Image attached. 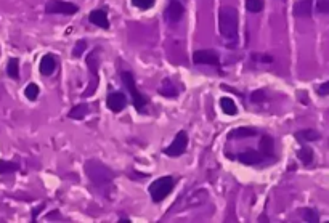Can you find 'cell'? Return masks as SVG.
I'll use <instances>...</instances> for the list:
<instances>
[{
    "label": "cell",
    "mask_w": 329,
    "mask_h": 223,
    "mask_svg": "<svg viewBox=\"0 0 329 223\" xmlns=\"http://www.w3.org/2000/svg\"><path fill=\"white\" fill-rule=\"evenodd\" d=\"M87 66L91 75H93V84H91V93H93L96 89V82H98V50H93L87 56Z\"/></svg>",
    "instance_id": "obj_10"
},
{
    "label": "cell",
    "mask_w": 329,
    "mask_h": 223,
    "mask_svg": "<svg viewBox=\"0 0 329 223\" xmlns=\"http://www.w3.org/2000/svg\"><path fill=\"white\" fill-rule=\"evenodd\" d=\"M220 108H222V111L225 114H228V116H235V114L238 112V108H236L235 101L228 96H223L222 100H220Z\"/></svg>",
    "instance_id": "obj_16"
},
{
    "label": "cell",
    "mask_w": 329,
    "mask_h": 223,
    "mask_svg": "<svg viewBox=\"0 0 329 223\" xmlns=\"http://www.w3.org/2000/svg\"><path fill=\"white\" fill-rule=\"evenodd\" d=\"M316 10L320 13L329 15V0H318V2H316Z\"/></svg>",
    "instance_id": "obj_29"
},
{
    "label": "cell",
    "mask_w": 329,
    "mask_h": 223,
    "mask_svg": "<svg viewBox=\"0 0 329 223\" xmlns=\"http://www.w3.org/2000/svg\"><path fill=\"white\" fill-rule=\"evenodd\" d=\"M106 105L112 112H119L122 111L127 105V98L122 92H114V93H110L106 98Z\"/></svg>",
    "instance_id": "obj_8"
},
{
    "label": "cell",
    "mask_w": 329,
    "mask_h": 223,
    "mask_svg": "<svg viewBox=\"0 0 329 223\" xmlns=\"http://www.w3.org/2000/svg\"><path fill=\"white\" fill-rule=\"evenodd\" d=\"M273 149H274V143H273V138L265 135V137H262V141H260V153L262 156H272L273 154Z\"/></svg>",
    "instance_id": "obj_17"
},
{
    "label": "cell",
    "mask_w": 329,
    "mask_h": 223,
    "mask_svg": "<svg viewBox=\"0 0 329 223\" xmlns=\"http://www.w3.org/2000/svg\"><path fill=\"white\" fill-rule=\"evenodd\" d=\"M295 137L300 138V140H304V141H315V140L320 138V133H318L316 130L309 129V130H302V132H299Z\"/></svg>",
    "instance_id": "obj_22"
},
{
    "label": "cell",
    "mask_w": 329,
    "mask_h": 223,
    "mask_svg": "<svg viewBox=\"0 0 329 223\" xmlns=\"http://www.w3.org/2000/svg\"><path fill=\"white\" fill-rule=\"evenodd\" d=\"M24 95H26V98H28V100L34 101L36 98L39 96V87H37L36 84H29L28 87H26Z\"/></svg>",
    "instance_id": "obj_26"
},
{
    "label": "cell",
    "mask_w": 329,
    "mask_h": 223,
    "mask_svg": "<svg viewBox=\"0 0 329 223\" xmlns=\"http://www.w3.org/2000/svg\"><path fill=\"white\" fill-rule=\"evenodd\" d=\"M238 10L235 7H222L219 12V31L226 45H235L238 40Z\"/></svg>",
    "instance_id": "obj_1"
},
{
    "label": "cell",
    "mask_w": 329,
    "mask_h": 223,
    "mask_svg": "<svg viewBox=\"0 0 329 223\" xmlns=\"http://www.w3.org/2000/svg\"><path fill=\"white\" fill-rule=\"evenodd\" d=\"M193 61L196 64H209V66H219L220 59L217 52L214 50H198L193 53Z\"/></svg>",
    "instance_id": "obj_7"
},
{
    "label": "cell",
    "mask_w": 329,
    "mask_h": 223,
    "mask_svg": "<svg viewBox=\"0 0 329 223\" xmlns=\"http://www.w3.org/2000/svg\"><path fill=\"white\" fill-rule=\"evenodd\" d=\"M85 50H87V42H85V40H79L77 43H75V47H74V50H73V56L79 58Z\"/></svg>",
    "instance_id": "obj_27"
},
{
    "label": "cell",
    "mask_w": 329,
    "mask_h": 223,
    "mask_svg": "<svg viewBox=\"0 0 329 223\" xmlns=\"http://www.w3.org/2000/svg\"><path fill=\"white\" fill-rule=\"evenodd\" d=\"M238 159H239V162H242V164H246V166H257L263 161V156H262V153H258V151L251 149V151H246V153H241Z\"/></svg>",
    "instance_id": "obj_13"
},
{
    "label": "cell",
    "mask_w": 329,
    "mask_h": 223,
    "mask_svg": "<svg viewBox=\"0 0 329 223\" xmlns=\"http://www.w3.org/2000/svg\"><path fill=\"white\" fill-rule=\"evenodd\" d=\"M318 95H321V96L329 95V80H328V82L321 84L320 87H318Z\"/></svg>",
    "instance_id": "obj_31"
},
{
    "label": "cell",
    "mask_w": 329,
    "mask_h": 223,
    "mask_svg": "<svg viewBox=\"0 0 329 223\" xmlns=\"http://www.w3.org/2000/svg\"><path fill=\"white\" fill-rule=\"evenodd\" d=\"M174 186H175V182L172 177H161L149 185L148 191H149L151 199H153L154 203H161V201H164L167 196L170 194Z\"/></svg>",
    "instance_id": "obj_3"
},
{
    "label": "cell",
    "mask_w": 329,
    "mask_h": 223,
    "mask_svg": "<svg viewBox=\"0 0 329 223\" xmlns=\"http://www.w3.org/2000/svg\"><path fill=\"white\" fill-rule=\"evenodd\" d=\"M246 8L251 13H258L263 10V0H246Z\"/></svg>",
    "instance_id": "obj_24"
},
{
    "label": "cell",
    "mask_w": 329,
    "mask_h": 223,
    "mask_svg": "<svg viewBox=\"0 0 329 223\" xmlns=\"http://www.w3.org/2000/svg\"><path fill=\"white\" fill-rule=\"evenodd\" d=\"M121 77H122V82L126 84V89H127L128 92H130L135 108H137L138 111H143V110H145V106H146V98H145V96L138 92L137 85H135L133 74H132V73H128V71H124V73L121 74Z\"/></svg>",
    "instance_id": "obj_4"
},
{
    "label": "cell",
    "mask_w": 329,
    "mask_h": 223,
    "mask_svg": "<svg viewBox=\"0 0 329 223\" xmlns=\"http://www.w3.org/2000/svg\"><path fill=\"white\" fill-rule=\"evenodd\" d=\"M7 73L12 79H18L19 77V61L16 58L8 59L7 64Z\"/></svg>",
    "instance_id": "obj_21"
},
{
    "label": "cell",
    "mask_w": 329,
    "mask_h": 223,
    "mask_svg": "<svg viewBox=\"0 0 329 223\" xmlns=\"http://www.w3.org/2000/svg\"><path fill=\"white\" fill-rule=\"evenodd\" d=\"M186 146H188V137H186V133L182 130V132L177 133V137L170 143V146H167V148L164 149V153L170 157H179L186 151Z\"/></svg>",
    "instance_id": "obj_6"
},
{
    "label": "cell",
    "mask_w": 329,
    "mask_h": 223,
    "mask_svg": "<svg viewBox=\"0 0 329 223\" xmlns=\"http://www.w3.org/2000/svg\"><path fill=\"white\" fill-rule=\"evenodd\" d=\"M85 173L90 178V182L96 185V186H106L114 178V173L111 172V168H108L105 164H101L98 161L85 162Z\"/></svg>",
    "instance_id": "obj_2"
},
{
    "label": "cell",
    "mask_w": 329,
    "mask_h": 223,
    "mask_svg": "<svg viewBox=\"0 0 329 223\" xmlns=\"http://www.w3.org/2000/svg\"><path fill=\"white\" fill-rule=\"evenodd\" d=\"M159 92H161V95H164V96H177V95H179V90H177V87L172 84L169 79L164 80V84L159 89Z\"/></svg>",
    "instance_id": "obj_18"
},
{
    "label": "cell",
    "mask_w": 329,
    "mask_h": 223,
    "mask_svg": "<svg viewBox=\"0 0 329 223\" xmlns=\"http://www.w3.org/2000/svg\"><path fill=\"white\" fill-rule=\"evenodd\" d=\"M39 69H40V73L44 75H52L53 71L56 69V59L53 58L52 55H45L44 58L40 59Z\"/></svg>",
    "instance_id": "obj_14"
},
{
    "label": "cell",
    "mask_w": 329,
    "mask_h": 223,
    "mask_svg": "<svg viewBox=\"0 0 329 223\" xmlns=\"http://www.w3.org/2000/svg\"><path fill=\"white\" fill-rule=\"evenodd\" d=\"M252 101L254 103H262L263 100H265V93H263L262 90H257V92H254V93H252Z\"/></svg>",
    "instance_id": "obj_30"
},
{
    "label": "cell",
    "mask_w": 329,
    "mask_h": 223,
    "mask_svg": "<svg viewBox=\"0 0 329 223\" xmlns=\"http://www.w3.org/2000/svg\"><path fill=\"white\" fill-rule=\"evenodd\" d=\"M45 12L48 15H74L79 12V7L64 0H48L45 3Z\"/></svg>",
    "instance_id": "obj_5"
},
{
    "label": "cell",
    "mask_w": 329,
    "mask_h": 223,
    "mask_svg": "<svg viewBox=\"0 0 329 223\" xmlns=\"http://www.w3.org/2000/svg\"><path fill=\"white\" fill-rule=\"evenodd\" d=\"M300 215H302V219H304L305 222H309V223L320 222V215H318V212L313 210V209H304L300 212Z\"/></svg>",
    "instance_id": "obj_23"
},
{
    "label": "cell",
    "mask_w": 329,
    "mask_h": 223,
    "mask_svg": "<svg viewBox=\"0 0 329 223\" xmlns=\"http://www.w3.org/2000/svg\"><path fill=\"white\" fill-rule=\"evenodd\" d=\"M89 19L91 24L98 26L101 29H110V21H108V16L103 10H93V12L90 13Z\"/></svg>",
    "instance_id": "obj_11"
},
{
    "label": "cell",
    "mask_w": 329,
    "mask_h": 223,
    "mask_svg": "<svg viewBox=\"0 0 329 223\" xmlns=\"http://www.w3.org/2000/svg\"><path fill=\"white\" fill-rule=\"evenodd\" d=\"M19 166L16 162H8V161H0V173H12L16 172Z\"/></svg>",
    "instance_id": "obj_25"
},
{
    "label": "cell",
    "mask_w": 329,
    "mask_h": 223,
    "mask_svg": "<svg viewBox=\"0 0 329 223\" xmlns=\"http://www.w3.org/2000/svg\"><path fill=\"white\" fill-rule=\"evenodd\" d=\"M89 112L87 105H75L71 111H69V117L71 119H84Z\"/></svg>",
    "instance_id": "obj_19"
},
{
    "label": "cell",
    "mask_w": 329,
    "mask_h": 223,
    "mask_svg": "<svg viewBox=\"0 0 329 223\" xmlns=\"http://www.w3.org/2000/svg\"><path fill=\"white\" fill-rule=\"evenodd\" d=\"M165 15L170 23H179V21L183 18V15H185V8H183L180 0H172L169 3V7H167Z\"/></svg>",
    "instance_id": "obj_9"
},
{
    "label": "cell",
    "mask_w": 329,
    "mask_h": 223,
    "mask_svg": "<svg viewBox=\"0 0 329 223\" xmlns=\"http://www.w3.org/2000/svg\"><path fill=\"white\" fill-rule=\"evenodd\" d=\"M132 3L142 10H148L154 5V0H132Z\"/></svg>",
    "instance_id": "obj_28"
},
{
    "label": "cell",
    "mask_w": 329,
    "mask_h": 223,
    "mask_svg": "<svg viewBox=\"0 0 329 223\" xmlns=\"http://www.w3.org/2000/svg\"><path fill=\"white\" fill-rule=\"evenodd\" d=\"M297 156H299V159L304 162L305 166L311 164V161H313V151H311L309 146H302V148L299 149Z\"/></svg>",
    "instance_id": "obj_20"
},
{
    "label": "cell",
    "mask_w": 329,
    "mask_h": 223,
    "mask_svg": "<svg viewBox=\"0 0 329 223\" xmlns=\"http://www.w3.org/2000/svg\"><path fill=\"white\" fill-rule=\"evenodd\" d=\"M311 10H313L311 0H299L294 5V15L297 18H309V16H311Z\"/></svg>",
    "instance_id": "obj_12"
},
{
    "label": "cell",
    "mask_w": 329,
    "mask_h": 223,
    "mask_svg": "<svg viewBox=\"0 0 329 223\" xmlns=\"http://www.w3.org/2000/svg\"><path fill=\"white\" fill-rule=\"evenodd\" d=\"M257 133H258L257 130L252 127H239V129H235L228 137L230 138H246V137H256Z\"/></svg>",
    "instance_id": "obj_15"
}]
</instances>
